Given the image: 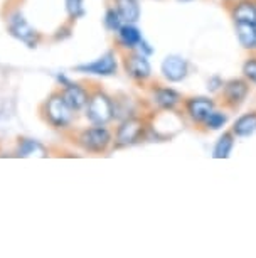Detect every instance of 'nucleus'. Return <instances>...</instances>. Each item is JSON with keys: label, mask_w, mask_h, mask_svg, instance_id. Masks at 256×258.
Wrapping results in <instances>:
<instances>
[{"label": "nucleus", "mask_w": 256, "mask_h": 258, "mask_svg": "<svg viewBox=\"0 0 256 258\" xmlns=\"http://www.w3.org/2000/svg\"><path fill=\"white\" fill-rule=\"evenodd\" d=\"M179 2H192V0H179Z\"/></svg>", "instance_id": "nucleus-26"}, {"label": "nucleus", "mask_w": 256, "mask_h": 258, "mask_svg": "<svg viewBox=\"0 0 256 258\" xmlns=\"http://www.w3.org/2000/svg\"><path fill=\"white\" fill-rule=\"evenodd\" d=\"M249 85L251 83L246 78H231V80L224 81L221 86V98H223L224 108L238 110L248 98Z\"/></svg>", "instance_id": "nucleus-8"}, {"label": "nucleus", "mask_w": 256, "mask_h": 258, "mask_svg": "<svg viewBox=\"0 0 256 258\" xmlns=\"http://www.w3.org/2000/svg\"><path fill=\"white\" fill-rule=\"evenodd\" d=\"M72 24H74L72 21H66L61 27H57L56 32L52 34V41L59 42V41H64V39H67V37H71V34H72Z\"/></svg>", "instance_id": "nucleus-24"}, {"label": "nucleus", "mask_w": 256, "mask_h": 258, "mask_svg": "<svg viewBox=\"0 0 256 258\" xmlns=\"http://www.w3.org/2000/svg\"><path fill=\"white\" fill-rule=\"evenodd\" d=\"M6 11H7L6 27L9 34H11L14 39H17L19 42L26 44L27 47L36 49V47L44 41V36L27 22V19L24 17V14L19 7H9V9L6 7Z\"/></svg>", "instance_id": "nucleus-4"}, {"label": "nucleus", "mask_w": 256, "mask_h": 258, "mask_svg": "<svg viewBox=\"0 0 256 258\" xmlns=\"http://www.w3.org/2000/svg\"><path fill=\"white\" fill-rule=\"evenodd\" d=\"M150 96L153 105L163 111H174L184 100L179 91L170 88V86H163L160 83H153L150 86Z\"/></svg>", "instance_id": "nucleus-10"}, {"label": "nucleus", "mask_w": 256, "mask_h": 258, "mask_svg": "<svg viewBox=\"0 0 256 258\" xmlns=\"http://www.w3.org/2000/svg\"><path fill=\"white\" fill-rule=\"evenodd\" d=\"M231 132L234 137H249L256 132V110L248 111V113L241 115L239 118L234 120Z\"/></svg>", "instance_id": "nucleus-18"}, {"label": "nucleus", "mask_w": 256, "mask_h": 258, "mask_svg": "<svg viewBox=\"0 0 256 258\" xmlns=\"http://www.w3.org/2000/svg\"><path fill=\"white\" fill-rule=\"evenodd\" d=\"M113 6L118 11L120 17L123 19V22L137 24L140 21L142 11H140L137 0H113Z\"/></svg>", "instance_id": "nucleus-16"}, {"label": "nucleus", "mask_w": 256, "mask_h": 258, "mask_svg": "<svg viewBox=\"0 0 256 258\" xmlns=\"http://www.w3.org/2000/svg\"><path fill=\"white\" fill-rule=\"evenodd\" d=\"M226 123H228V115H226L224 111H219L216 108L207 115V118L204 121H202V125H204L207 130H219V128H223Z\"/></svg>", "instance_id": "nucleus-22"}, {"label": "nucleus", "mask_w": 256, "mask_h": 258, "mask_svg": "<svg viewBox=\"0 0 256 258\" xmlns=\"http://www.w3.org/2000/svg\"><path fill=\"white\" fill-rule=\"evenodd\" d=\"M182 105H184L187 116L197 125H202L207 115L216 108L214 100L206 98V96H191V98L182 100Z\"/></svg>", "instance_id": "nucleus-11"}, {"label": "nucleus", "mask_w": 256, "mask_h": 258, "mask_svg": "<svg viewBox=\"0 0 256 258\" xmlns=\"http://www.w3.org/2000/svg\"><path fill=\"white\" fill-rule=\"evenodd\" d=\"M233 22H251L256 24V2L254 0H236L229 9Z\"/></svg>", "instance_id": "nucleus-15"}, {"label": "nucleus", "mask_w": 256, "mask_h": 258, "mask_svg": "<svg viewBox=\"0 0 256 258\" xmlns=\"http://www.w3.org/2000/svg\"><path fill=\"white\" fill-rule=\"evenodd\" d=\"M66 6V14H67V21H79L84 17L86 9H84V0H64Z\"/></svg>", "instance_id": "nucleus-21"}, {"label": "nucleus", "mask_w": 256, "mask_h": 258, "mask_svg": "<svg viewBox=\"0 0 256 258\" xmlns=\"http://www.w3.org/2000/svg\"><path fill=\"white\" fill-rule=\"evenodd\" d=\"M16 155L17 157L27 159V157H49V149L44 144L36 139L29 137H19L16 145Z\"/></svg>", "instance_id": "nucleus-14"}, {"label": "nucleus", "mask_w": 256, "mask_h": 258, "mask_svg": "<svg viewBox=\"0 0 256 258\" xmlns=\"http://www.w3.org/2000/svg\"><path fill=\"white\" fill-rule=\"evenodd\" d=\"M115 42H117V51L123 52V51H133L138 49L140 42H142V31L135 26V24H128L125 22L122 27L115 32Z\"/></svg>", "instance_id": "nucleus-13"}, {"label": "nucleus", "mask_w": 256, "mask_h": 258, "mask_svg": "<svg viewBox=\"0 0 256 258\" xmlns=\"http://www.w3.org/2000/svg\"><path fill=\"white\" fill-rule=\"evenodd\" d=\"M120 54H122V66L127 76L135 85L147 86L148 81L152 80V66L150 61H148V56H145L138 49L123 51Z\"/></svg>", "instance_id": "nucleus-6"}, {"label": "nucleus", "mask_w": 256, "mask_h": 258, "mask_svg": "<svg viewBox=\"0 0 256 258\" xmlns=\"http://www.w3.org/2000/svg\"><path fill=\"white\" fill-rule=\"evenodd\" d=\"M148 132V121L145 116L140 115H130L120 121V125L115 130L113 135V147L115 149H125L142 142L147 137Z\"/></svg>", "instance_id": "nucleus-5"}, {"label": "nucleus", "mask_w": 256, "mask_h": 258, "mask_svg": "<svg viewBox=\"0 0 256 258\" xmlns=\"http://www.w3.org/2000/svg\"><path fill=\"white\" fill-rule=\"evenodd\" d=\"M56 80L61 88L62 96H64V100L67 101V105H69L76 113H81V111L84 110L86 103H88V96H90L88 83L72 81L66 75H62V73L56 76Z\"/></svg>", "instance_id": "nucleus-7"}, {"label": "nucleus", "mask_w": 256, "mask_h": 258, "mask_svg": "<svg viewBox=\"0 0 256 258\" xmlns=\"http://www.w3.org/2000/svg\"><path fill=\"white\" fill-rule=\"evenodd\" d=\"M76 73H83V75H96V76H113L118 71V59L117 51H106L103 56L98 59L78 64L74 68Z\"/></svg>", "instance_id": "nucleus-9"}, {"label": "nucleus", "mask_w": 256, "mask_h": 258, "mask_svg": "<svg viewBox=\"0 0 256 258\" xmlns=\"http://www.w3.org/2000/svg\"><path fill=\"white\" fill-rule=\"evenodd\" d=\"M160 73L168 83H181L187 78L189 64H187V61L184 57H181L177 54H170V56L163 57V61L160 64Z\"/></svg>", "instance_id": "nucleus-12"}, {"label": "nucleus", "mask_w": 256, "mask_h": 258, "mask_svg": "<svg viewBox=\"0 0 256 258\" xmlns=\"http://www.w3.org/2000/svg\"><path fill=\"white\" fill-rule=\"evenodd\" d=\"M243 76L248 80L251 85H256V56H251L244 61L243 64Z\"/></svg>", "instance_id": "nucleus-23"}, {"label": "nucleus", "mask_w": 256, "mask_h": 258, "mask_svg": "<svg viewBox=\"0 0 256 258\" xmlns=\"http://www.w3.org/2000/svg\"><path fill=\"white\" fill-rule=\"evenodd\" d=\"M103 24H105V29L106 31H110V32H117L120 27L123 26V19L120 17V14L118 11L115 9V6L112 7H108L106 9V12H105V17H103Z\"/></svg>", "instance_id": "nucleus-20"}, {"label": "nucleus", "mask_w": 256, "mask_h": 258, "mask_svg": "<svg viewBox=\"0 0 256 258\" xmlns=\"http://www.w3.org/2000/svg\"><path fill=\"white\" fill-rule=\"evenodd\" d=\"M91 85L93 86H90L88 103L83 110L84 116L91 125H108L115 118V101L98 85Z\"/></svg>", "instance_id": "nucleus-3"}, {"label": "nucleus", "mask_w": 256, "mask_h": 258, "mask_svg": "<svg viewBox=\"0 0 256 258\" xmlns=\"http://www.w3.org/2000/svg\"><path fill=\"white\" fill-rule=\"evenodd\" d=\"M39 116L52 130L64 134L72 128V121L76 118V111L67 105L61 88L57 86L46 96V100L39 105Z\"/></svg>", "instance_id": "nucleus-1"}, {"label": "nucleus", "mask_w": 256, "mask_h": 258, "mask_svg": "<svg viewBox=\"0 0 256 258\" xmlns=\"http://www.w3.org/2000/svg\"><path fill=\"white\" fill-rule=\"evenodd\" d=\"M236 36H238L239 44L244 49L254 51L256 49V24L251 22H234Z\"/></svg>", "instance_id": "nucleus-17"}, {"label": "nucleus", "mask_w": 256, "mask_h": 258, "mask_svg": "<svg viewBox=\"0 0 256 258\" xmlns=\"http://www.w3.org/2000/svg\"><path fill=\"white\" fill-rule=\"evenodd\" d=\"M138 51L143 52L145 56H150L152 52H153V47L148 44V42L145 41V39H142V42H140V46H138Z\"/></svg>", "instance_id": "nucleus-25"}, {"label": "nucleus", "mask_w": 256, "mask_h": 258, "mask_svg": "<svg viewBox=\"0 0 256 258\" xmlns=\"http://www.w3.org/2000/svg\"><path fill=\"white\" fill-rule=\"evenodd\" d=\"M71 144L86 154L103 155L113 145V134L106 125H91L86 128H69L62 134Z\"/></svg>", "instance_id": "nucleus-2"}, {"label": "nucleus", "mask_w": 256, "mask_h": 258, "mask_svg": "<svg viewBox=\"0 0 256 258\" xmlns=\"http://www.w3.org/2000/svg\"><path fill=\"white\" fill-rule=\"evenodd\" d=\"M234 134L228 130V132H223L217 142L214 145V150H212V157L214 159H228L231 152H233L234 147Z\"/></svg>", "instance_id": "nucleus-19"}]
</instances>
